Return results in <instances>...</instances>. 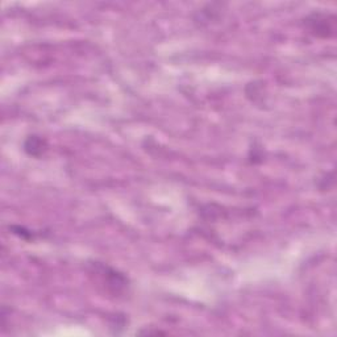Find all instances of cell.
<instances>
[{
    "mask_svg": "<svg viewBox=\"0 0 337 337\" xmlns=\"http://www.w3.org/2000/svg\"><path fill=\"white\" fill-rule=\"evenodd\" d=\"M25 149L29 151V154L40 155L45 150V141L37 136H31L25 144Z\"/></svg>",
    "mask_w": 337,
    "mask_h": 337,
    "instance_id": "obj_1",
    "label": "cell"
}]
</instances>
